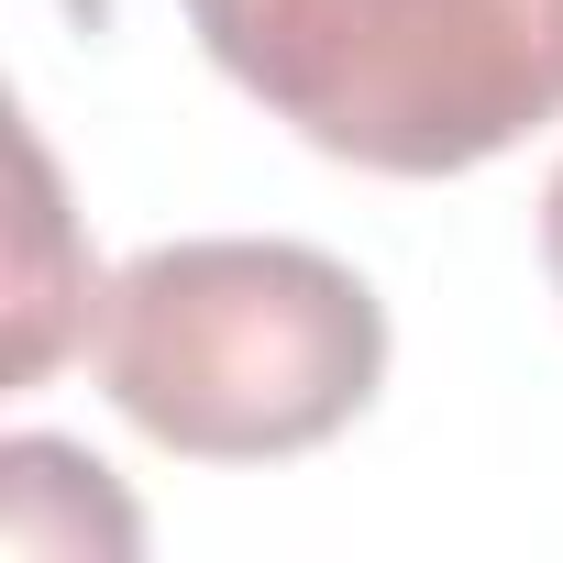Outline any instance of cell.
Masks as SVG:
<instances>
[{
  "instance_id": "6da1fadb",
  "label": "cell",
  "mask_w": 563,
  "mask_h": 563,
  "mask_svg": "<svg viewBox=\"0 0 563 563\" xmlns=\"http://www.w3.org/2000/svg\"><path fill=\"white\" fill-rule=\"evenodd\" d=\"M100 376L144 442L188 464H276L365 420L387 376V310L321 243L199 232L111 276Z\"/></svg>"
},
{
  "instance_id": "7a4b0ae2",
  "label": "cell",
  "mask_w": 563,
  "mask_h": 563,
  "mask_svg": "<svg viewBox=\"0 0 563 563\" xmlns=\"http://www.w3.org/2000/svg\"><path fill=\"white\" fill-rule=\"evenodd\" d=\"M188 34L376 177H464L563 122V0H188Z\"/></svg>"
},
{
  "instance_id": "3957f363",
  "label": "cell",
  "mask_w": 563,
  "mask_h": 563,
  "mask_svg": "<svg viewBox=\"0 0 563 563\" xmlns=\"http://www.w3.org/2000/svg\"><path fill=\"white\" fill-rule=\"evenodd\" d=\"M541 265H552V299H563V166H552V188H541Z\"/></svg>"
}]
</instances>
